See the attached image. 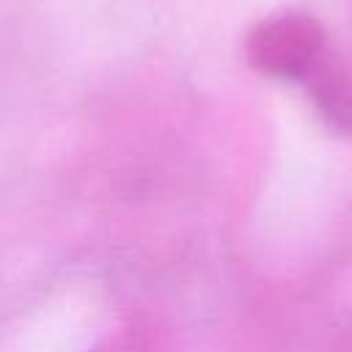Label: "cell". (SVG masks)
I'll use <instances>...</instances> for the list:
<instances>
[{"label":"cell","mask_w":352,"mask_h":352,"mask_svg":"<svg viewBox=\"0 0 352 352\" xmlns=\"http://www.w3.org/2000/svg\"><path fill=\"white\" fill-rule=\"evenodd\" d=\"M330 52L327 36L316 19L294 11L264 19L248 36V60L253 69L297 85H305Z\"/></svg>","instance_id":"obj_1"},{"label":"cell","mask_w":352,"mask_h":352,"mask_svg":"<svg viewBox=\"0 0 352 352\" xmlns=\"http://www.w3.org/2000/svg\"><path fill=\"white\" fill-rule=\"evenodd\" d=\"M302 88L330 129L338 135H352V69L336 52L324 58Z\"/></svg>","instance_id":"obj_2"}]
</instances>
